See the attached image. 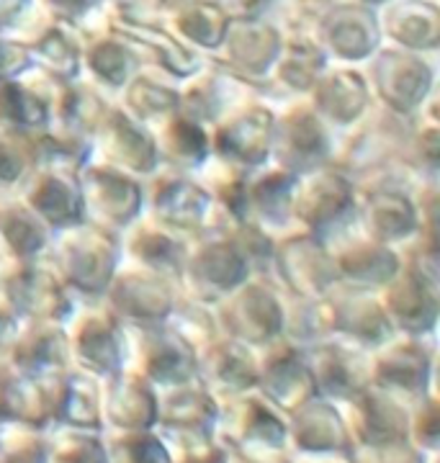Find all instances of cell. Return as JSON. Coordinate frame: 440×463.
<instances>
[{
	"instance_id": "6da1fadb",
	"label": "cell",
	"mask_w": 440,
	"mask_h": 463,
	"mask_svg": "<svg viewBox=\"0 0 440 463\" xmlns=\"http://www.w3.org/2000/svg\"><path fill=\"white\" fill-rule=\"evenodd\" d=\"M216 438L229 450H286V414L258 392L219 402Z\"/></svg>"
},
{
	"instance_id": "7a4b0ae2",
	"label": "cell",
	"mask_w": 440,
	"mask_h": 463,
	"mask_svg": "<svg viewBox=\"0 0 440 463\" xmlns=\"http://www.w3.org/2000/svg\"><path fill=\"white\" fill-rule=\"evenodd\" d=\"M286 446L292 456H350L356 448L340 404L320 394L286 412Z\"/></svg>"
},
{
	"instance_id": "3957f363",
	"label": "cell",
	"mask_w": 440,
	"mask_h": 463,
	"mask_svg": "<svg viewBox=\"0 0 440 463\" xmlns=\"http://www.w3.org/2000/svg\"><path fill=\"white\" fill-rule=\"evenodd\" d=\"M109 463H170V450L158 428L149 430H106Z\"/></svg>"
},
{
	"instance_id": "277c9868",
	"label": "cell",
	"mask_w": 440,
	"mask_h": 463,
	"mask_svg": "<svg viewBox=\"0 0 440 463\" xmlns=\"http://www.w3.org/2000/svg\"><path fill=\"white\" fill-rule=\"evenodd\" d=\"M47 463H109L103 432L47 428Z\"/></svg>"
},
{
	"instance_id": "5b68a950",
	"label": "cell",
	"mask_w": 440,
	"mask_h": 463,
	"mask_svg": "<svg viewBox=\"0 0 440 463\" xmlns=\"http://www.w3.org/2000/svg\"><path fill=\"white\" fill-rule=\"evenodd\" d=\"M0 463H47V430L26 422H0Z\"/></svg>"
},
{
	"instance_id": "8992f818",
	"label": "cell",
	"mask_w": 440,
	"mask_h": 463,
	"mask_svg": "<svg viewBox=\"0 0 440 463\" xmlns=\"http://www.w3.org/2000/svg\"><path fill=\"white\" fill-rule=\"evenodd\" d=\"M170 463H229V448L216 435L165 440Z\"/></svg>"
},
{
	"instance_id": "52a82bcc",
	"label": "cell",
	"mask_w": 440,
	"mask_h": 463,
	"mask_svg": "<svg viewBox=\"0 0 440 463\" xmlns=\"http://www.w3.org/2000/svg\"><path fill=\"white\" fill-rule=\"evenodd\" d=\"M229 463H292L286 450H229Z\"/></svg>"
},
{
	"instance_id": "ba28073f",
	"label": "cell",
	"mask_w": 440,
	"mask_h": 463,
	"mask_svg": "<svg viewBox=\"0 0 440 463\" xmlns=\"http://www.w3.org/2000/svg\"><path fill=\"white\" fill-rule=\"evenodd\" d=\"M292 463H350V456H292Z\"/></svg>"
}]
</instances>
